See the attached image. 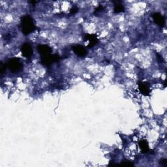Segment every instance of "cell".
Wrapping results in <instances>:
<instances>
[{
	"instance_id": "7c38bea8",
	"label": "cell",
	"mask_w": 167,
	"mask_h": 167,
	"mask_svg": "<svg viewBox=\"0 0 167 167\" xmlns=\"http://www.w3.org/2000/svg\"><path fill=\"white\" fill-rule=\"evenodd\" d=\"M120 165H122V166H133V164H132L130 162H128V161H125L123 163H121Z\"/></svg>"
},
{
	"instance_id": "7a4b0ae2",
	"label": "cell",
	"mask_w": 167,
	"mask_h": 167,
	"mask_svg": "<svg viewBox=\"0 0 167 167\" xmlns=\"http://www.w3.org/2000/svg\"><path fill=\"white\" fill-rule=\"evenodd\" d=\"M7 67L11 72L18 73L22 69L23 64L20 59L14 58L9 60L8 63H7Z\"/></svg>"
},
{
	"instance_id": "4fadbf2b",
	"label": "cell",
	"mask_w": 167,
	"mask_h": 167,
	"mask_svg": "<svg viewBox=\"0 0 167 167\" xmlns=\"http://www.w3.org/2000/svg\"><path fill=\"white\" fill-rule=\"evenodd\" d=\"M6 70V66L5 64H3V63H1V73L2 74H3L4 72Z\"/></svg>"
},
{
	"instance_id": "8fae6325",
	"label": "cell",
	"mask_w": 167,
	"mask_h": 167,
	"mask_svg": "<svg viewBox=\"0 0 167 167\" xmlns=\"http://www.w3.org/2000/svg\"><path fill=\"white\" fill-rule=\"evenodd\" d=\"M124 11V8L123 5H121L120 2H116V4H115V7H114V12L116 13H121V12H123Z\"/></svg>"
},
{
	"instance_id": "5bb4252c",
	"label": "cell",
	"mask_w": 167,
	"mask_h": 167,
	"mask_svg": "<svg viewBox=\"0 0 167 167\" xmlns=\"http://www.w3.org/2000/svg\"><path fill=\"white\" fill-rule=\"evenodd\" d=\"M78 9L77 7H73V8L71 10V12H70V14H74L75 13H77L78 12Z\"/></svg>"
},
{
	"instance_id": "9c48e42d",
	"label": "cell",
	"mask_w": 167,
	"mask_h": 167,
	"mask_svg": "<svg viewBox=\"0 0 167 167\" xmlns=\"http://www.w3.org/2000/svg\"><path fill=\"white\" fill-rule=\"evenodd\" d=\"M139 88L140 89L142 94L144 95H149L150 90L149 88L148 85V84L146 82H139L138 84Z\"/></svg>"
},
{
	"instance_id": "9a60e30c",
	"label": "cell",
	"mask_w": 167,
	"mask_h": 167,
	"mask_svg": "<svg viewBox=\"0 0 167 167\" xmlns=\"http://www.w3.org/2000/svg\"><path fill=\"white\" fill-rule=\"evenodd\" d=\"M160 163L162 164V166H167V161H166V159H163L161 161Z\"/></svg>"
},
{
	"instance_id": "2e32d148",
	"label": "cell",
	"mask_w": 167,
	"mask_h": 167,
	"mask_svg": "<svg viewBox=\"0 0 167 167\" xmlns=\"http://www.w3.org/2000/svg\"><path fill=\"white\" fill-rule=\"evenodd\" d=\"M103 7L101 6V5H99V6H98L97 7V8L95 9V12H100L103 10Z\"/></svg>"
},
{
	"instance_id": "6da1fadb",
	"label": "cell",
	"mask_w": 167,
	"mask_h": 167,
	"mask_svg": "<svg viewBox=\"0 0 167 167\" xmlns=\"http://www.w3.org/2000/svg\"><path fill=\"white\" fill-rule=\"evenodd\" d=\"M20 26L22 32L26 35L33 32L35 29L33 20L29 15H25L22 17Z\"/></svg>"
},
{
	"instance_id": "ba28073f",
	"label": "cell",
	"mask_w": 167,
	"mask_h": 167,
	"mask_svg": "<svg viewBox=\"0 0 167 167\" xmlns=\"http://www.w3.org/2000/svg\"><path fill=\"white\" fill-rule=\"evenodd\" d=\"M85 39L86 40L88 41L89 44L88 45V48H92L94 46L98 43V39H97V37L94 34H87L85 35Z\"/></svg>"
},
{
	"instance_id": "5b68a950",
	"label": "cell",
	"mask_w": 167,
	"mask_h": 167,
	"mask_svg": "<svg viewBox=\"0 0 167 167\" xmlns=\"http://www.w3.org/2000/svg\"><path fill=\"white\" fill-rule=\"evenodd\" d=\"M73 50L78 56L80 57H85L87 55V50L82 45L76 44L73 46Z\"/></svg>"
},
{
	"instance_id": "52a82bcc",
	"label": "cell",
	"mask_w": 167,
	"mask_h": 167,
	"mask_svg": "<svg viewBox=\"0 0 167 167\" xmlns=\"http://www.w3.org/2000/svg\"><path fill=\"white\" fill-rule=\"evenodd\" d=\"M153 19L155 23L159 26L163 27L164 25L165 20L163 15L159 13H155L153 14Z\"/></svg>"
},
{
	"instance_id": "8992f818",
	"label": "cell",
	"mask_w": 167,
	"mask_h": 167,
	"mask_svg": "<svg viewBox=\"0 0 167 167\" xmlns=\"http://www.w3.org/2000/svg\"><path fill=\"white\" fill-rule=\"evenodd\" d=\"M37 49L41 57L52 54V49L47 44H40L37 47Z\"/></svg>"
},
{
	"instance_id": "3957f363",
	"label": "cell",
	"mask_w": 167,
	"mask_h": 167,
	"mask_svg": "<svg viewBox=\"0 0 167 167\" xmlns=\"http://www.w3.org/2000/svg\"><path fill=\"white\" fill-rule=\"evenodd\" d=\"M60 58L57 54H50L47 56H44L41 57V63L43 65L49 67L52 63L57 62L59 60Z\"/></svg>"
},
{
	"instance_id": "277c9868",
	"label": "cell",
	"mask_w": 167,
	"mask_h": 167,
	"mask_svg": "<svg viewBox=\"0 0 167 167\" xmlns=\"http://www.w3.org/2000/svg\"><path fill=\"white\" fill-rule=\"evenodd\" d=\"M21 52L24 57L29 58L32 56L33 51L31 45L28 43H24L21 47Z\"/></svg>"
},
{
	"instance_id": "30bf717a",
	"label": "cell",
	"mask_w": 167,
	"mask_h": 167,
	"mask_svg": "<svg viewBox=\"0 0 167 167\" xmlns=\"http://www.w3.org/2000/svg\"><path fill=\"white\" fill-rule=\"evenodd\" d=\"M139 146H140V149H141L143 153H148V151H149L148 143L146 140H140L139 143Z\"/></svg>"
}]
</instances>
